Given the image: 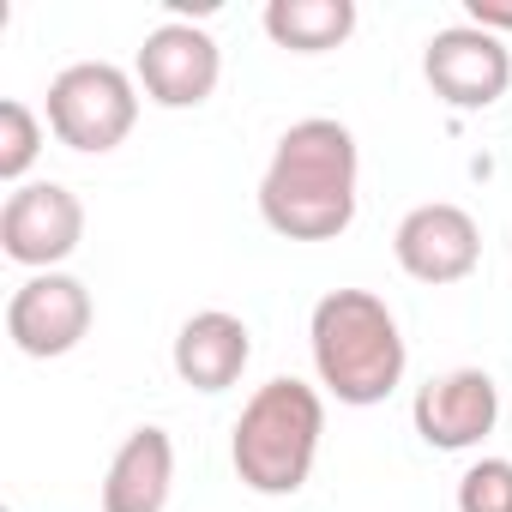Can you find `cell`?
I'll use <instances>...</instances> for the list:
<instances>
[{
  "label": "cell",
  "instance_id": "cell-10",
  "mask_svg": "<svg viewBox=\"0 0 512 512\" xmlns=\"http://www.w3.org/2000/svg\"><path fill=\"white\" fill-rule=\"evenodd\" d=\"M410 422H416V434H422L434 452H470V446H482V440L494 434V422H500V386H494V374H482V368H446V374H434V380L416 392Z\"/></svg>",
  "mask_w": 512,
  "mask_h": 512
},
{
  "label": "cell",
  "instance_id": "cell-2",
  "mask_svg": "<svg viewBox=\"0 0 512 512\" xmlns=\"http://www.w3.org/2000/svg\"><path fill=\"white\" fill-rule=\"evenodd\" d=\"M308 344H314V374L320 386L350 404V410H368V404H386L404 380V332H398V314L374 296V290H332L314 302V320H308Z\"/></svg>",
  "mask_w": 512,
  "mask_h": 512
},
{
  "label": "cell",
  "instance_id": "cell-3",
  "mask_svg": "<svg viewBox=\"0 0 512 512\" xmlns=\"http://www.w3.org/2000/svg\"><path fill=\"white\" fill-rule=\"evenodd\" d=\"M320 434H326V398L308 380H266L235 416V440H229V464L241 476V488L253 494H296L314 476L320 458Z\"/></svg>",
  "mask_w": 512,
  "mask_h": 512
},
{
  "label": "cell",
  "instance_id": "cell-11",
  "mask_svg": "<svg viewBox=\"0 0 512 512\" xmlns=\"http://www.w3.org/2000/svg\"><path fill=\"white\" fill-rule=\"evenodd\" d=\"M247 362H253V332L223 308H205L175 332V374L193 392H229L247 374Z\"/></svg>",
  "mask_w": 512,
  "mask_h": 512
},
{
  "label": "cell",
  "instance_id": "cell-5",
  "mask_svg": "<svg viewBox=\"0 0 512 512\" xmlns=\"http://www.w3.org/2000/svg\"><path fill=\"white\" fill-rule=\"evenodd\" d=\"M79 241H85V205L61 181H25L0 205V253L13 266H25L31 278L73 260Z\"/></svg>",
  "mask_w": 512,
  "mask_h": 512
},
{
  "label": "cell",
  "instance_id": "cell-1",
  "mask_svg": "<svg viewBox=\"0 0 512 512\" xmlns=\"http://www.w3.org/2000/svg\"><path fill=\"white\" fill-rule=\"evenodd\" d=\"M356 181H362V151L356 133L332 115L296 121L266 175H260V217L284 241H338L356 223Z\"/></svg>",
  "mask_w": 512,
  "mask_h": 512
},
{
  "label": "cell",
  "instance_id": "cell-7",
  "mask_svg": "<svg viewBox=\"0 0 512 512\" xmlns=\"http://www.w3.org/2000/svg\"><path fill=\"white\" fill-rule=\"evenodd\" d=\"M133 79L157 109H199V103H211V91L223 79V49H217L211 31H199L187 19H169L145 37V49L133 61Z\"/></svg>",
  "mask_w": 512,
  "mask_h": 512
},
{
  "label": "cell",
  "instance_id": "cell-13",
  "mask_svg": "<svg viewBox=\"0 0 512 512\" xmlns=\"http://www.w3.org/2000/svg\"><path fill=\"white\" fill-rule=\"evenodd\" d=\"M356 31V0H272L266 7V37L290 55H326L350 43Z\"/></svg>",
  "mask_w": 512,
  "mask_h": 512
},
{
  "label": "cell",
  "instance_id": "cell-15",
  "mask_svg": "<svg viewBox=\"0 0 512 512\" xmlns=\"http://www.w3.org/2000/svg\"><path fill=\"white\" fill-rule=\"evenodd\" d=\"M458 512H512V458H476L458 476Z\"/></svg>",
  "mask_w": 512,
  "mask_h": 512
},
{
  "label": "cell",
  "instance_id": "cell-16",
  "mask_svg": "<svg viewBox=\"0 0 512 512\" xmlns=\"http://www.w3.org/2000/svg\"><path fill=\"white\" fill-rule=\"evenodd\" d=\"M464 25H476L488 37H506L512 31V0H464Z\"/></svg>",
  "mask_w": 512,
  "mask_h": 512
},
{
  "label": "cell",
  "instance_id": "cell-12",
  "mask_svg": "<svg viewBox=\"0 0 512 512\" xmlns=\"http://www.w3.org/2000/svg\"><path fill=\"white\" fill-rule=\"evenodd\" d=\"M175 488V440L163 428H133L103 476V512H163Z\"/></svg>",
  "mask_w": 512,
  "mask_h": 512
},
{
  "label": "cell",
  "instance_id": "cell-9",
  "mask_svg": "<svg viewBox=\"0 0 512 512\" xmlns=\"http://www.w3.org/2000/svg\"><path fill=\"white\" fill-rule=\"evenodd\" d=\"M392 253H398L404 278H416V284H434V290L464 284L476 272V260H482V229H476V217L464 205L434 199V205L404 211V223L392 235Z\"/></svg>",
  "mask_w": 512,
  "mask_h": 512
},
{
  "label": "cell",
  "instance_id": "cell-4",
  "mask_svg": "<svg viewBox=\"0 0 512 512\" xmlns=\"http://www.w3.org/2000/svg\"><path fill=\"white\" fill-rule=\"evenodd\" d=\"M139 121V79H127L109 61H79L67 73H55L49 85V133L67 151L103 157L115 151Z\"/></svg>",
  "mask_w": 512,
  "mask_h": 512
},
{
  "label": "cell",
  "instance_id": "cell-6",
  "mask_svg": "<svg viewBox=\"0 0 512 512\" xmlns=\"http://www.w3.org/2000/svg\"><path fill=\"white\" fill-rule=\"evenodd\" d=\"M422 79H428V91L446 109L476 115V109H494L506 97V85H512V49H506V37H488L476 25H446L422 49Z\"/></svg>",
  "mask_w": 512,
  "mask_h": 512
},
{
  "label": "cell",
  "instance_id": "cell-14",
  "mask_svg": "<svg viewBox=\"0 0 512 512\" xmlns=\"http://www.w3.org/2000/svg\"><path fill=\"white\" fill-rule=\"evenodd\" d=\"M37 151H43V121L31 115V103L7 97V103H0V181L25 187Z\"/></svg>",
  "mask_w": 512,
  "mask_h": 512
},
{
  "label": "cell",
  "instance_id": "cell-8",
  "mask_svg": "<svg viewBox=\"0 0 512 512\" xmlns=\"http://www.w3.org/2000/svg\"><path fill=\"white\" fill-rule=\"evenodd\" d=\"M85 332H91V290L67 272H37L7 302V338L31 362H55L79 350Z\"/></svg>",
  "mask_w": 512,
  "mask_h": 512
}]
</instances>
